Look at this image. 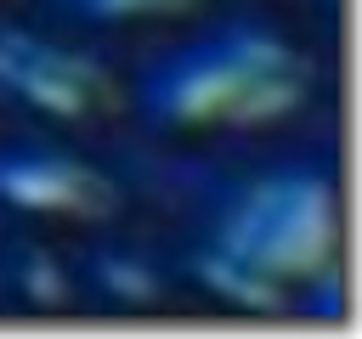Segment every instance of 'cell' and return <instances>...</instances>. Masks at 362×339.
I'll use <instances>...</instances> for the list:
<instances>
[{"label": "cell", "mask_w": 362, "mask_h": 339, "mask_svg": "<svg viewBox=\"0 0 362 339\" xmlns=\"http://www.w3.org/2000/svg\"><path fill=\"white\" fill-rule=\"evenodd\" d=\"M334 249V192L322 170L277 164L243 181L215 226L204 232V271L221 288H238L249 305H272L277 288L328 266Z\"/></svg>", "instance_id": "1"}, {"label": "cell", "mask_w": 362, "mask_h": 339, "mask_svg": "<svg viewBox=\"0 0 362 339\" xmlns=\"http://www.w3.org/2000/svg\"><path fill=\"white\" fill-rule=\"evenodd\" d=\"M96 181L85 164L62 158L40 141H6L0 147V198L17 209H85L96 203Z\"/></svg>", "instance_id": "4"}, {"label": "cell", "mask_w": 362, "mask_h": 339, "mask_svg": "<svg viewBox=\"0 0 362 339\" xmlns=\"http://www.w3.org/2000/svg\"><path fill=\"white\" fill-rule=\"evenodd\" d=\"M0 85L57 113H79L96 96V73L74 51H57L34 34H6V28H0Z\"/></svg>", "instance_id": "3"}, {"label": "cell", "mask_w": 362, "mask_h": 339, "mask_svg": "<svg viewBox=\"0 0 362 339\" xmlns=\"http://www.w3.org/2000/svg\"><path fill=\"white\" fill-rule=\"evenodd\" d=\"M68 17H85V23H119V17H153V11H175L187 0H62Z\"/></svg>", "instance_id": "5"}, {"label": "cell", "mask_w": 362, "mask_h": 339, "mask_svg": "<svg viewBox=\"0 0 362 339\" xmlns=\"http://www.w3.org/2000/svg\"><path fill=\"white\" fill-rule=\"evenodd\" d=\"M294 96V51L243 17L164 45L136 73V113L158 130L272 113Z\"/></svg>", "instance_id": "2"}]
</instances>
